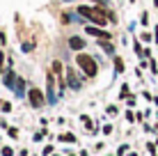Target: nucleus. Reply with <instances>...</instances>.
<instances>
[{
  "label": "nucleus",
  "mask_w": 158,
  "mask_h": 156,
  "mask_svg": "<svg viewBox=\"0 0 158 156\" xmlns=\"http://www.w3.org/2000/svg\"><path fill=\"white\" fill-rule=\"evenodd\" d=\"M69 46H71L73 51H83L85 48V39L83 37H71V39H69Z\"/></svg>",
  "instance_id": "nucleus-4"
},
{
  "label": "nucleus",
  "mask_w": 158,
  "mask_h": 156,
  "mask_svg": "<svg viewBox=\"0 0 158 156\" xmlns=\"http://www.w3.org/2000/svg\"><path fill=\"white\" fill-rule=\"evenodd\" d=\"M94 2H101V5H103V2H106V0H94Z\"/></svg>",
  "instance_id": "nucleus-15"
},
{
  "label": "nucleus",
  "mask_w": 158,
  "mask_h": 156,
  "mask_svg": "<svg viewBox=\"0 0 158 156\" xmlns=\"http://www.w3.org/2000/svg\"><path fill=\"white\" fill-rule=\"evenodd\" d=\"M92 9H94V7H78V14L85 16V19H89V16H92Z\"/></svg>",
  "instance_id": "nucleus-6"
},
{
  "label": "nucleus",
  "mask_w": 158,
  "mask_h": 156,
  "mask_svg": "<svg viewBox=\"0 0 158 156\" xmlns=\"http://www.w3.org/2000/svg\"><path fill=\"white\" fill-rule=\"evenodd\" d=\"M0 108H2L5 112H7V110H12V106H9V103H7V101H2V103H0Z\"/></svg>",
  "instance_id": "nucleus-13"
},
{
  "label": "nucleus",
  "mask_w": 158,
  "mask_h": 156,
  "mask_svg": "<svg viewBox=\"0 0 158 156\" xmlns=\"http://www.w3.org/2000/svg\"><path fill=\"white\" fill-rule=\"evenodd\" d=\"M85 32H89L92 37H99V39H110V32H106V30H101V28H96V25H87Z\"/></svg>",
  "instance_id": "nucleus-3"
},
{
  "label": "nucleus",
  "mask_w": 158,
  "mask_h": 156,
  "mask_svg": "<svg viewBox=\"0 0 158 156\" xmlns=\"http://www.w3.org/2000/svg\"><path fill=\"white\" fill-rule=\"evenodd\" d=\"M5 85H7V87H12V85H14V74H12V71L5 76Z\"/></svg>",
  "instance_id": "nucleus-9"
},
{
  "label": "nucleus",
  "mask_w": 158,
  "mask_h": 156,
  "mask_svg": "<svg viewBox=\"0 0 158 156\" xmlns=\"http://www.w3.org/2000/svg\"><path fill=\"white\" fill-rule=\"evenodd\" d=\"M53 71H55L57 76H62V62H57V60L53 62Z\"/></svg>",
  "instance_id": "nucleus-8"
},
{
  "label": "nucleus",
  "mask_w": 158,
  "mask_h": 156,
  "mask_svg": "<svg viewBox=\"0 0 158 156\" xmlns=\"http://www.w3.org/2000/svg\"><path fill=\"white\" fill-rule=\"evenodd\" d=\"M2 60H5V53H0V71H5L2 69Z\"/></svg>",
  "instance_id": "nucleus-14"
},
{
  "label": "nucleus",
  "mask_w": 158,
  "mask_h": 156,
  "mask_svg": "<svg viewBox=\"0 0 158 156\" xmlns=\"http://www.w3.org/2000/svg\"><path fill=\"white\" fill-rule=\"evenodd\" d=\"M115 67H117V71H119V74L124 71V60H122V57H117V60H115Z\"/></svg>",
  "instance_id": "nucleus-10"
},
{
  "label": "nucleus",
  "mask_w": 158,
  "mask_h": 156,
  "mask_svg": "<svg viewBox=\"0 0 158 156\" xmlns=\"http://www.w3.org/2000/svg\"><path fill=\"white\" fill-rule=\"evenodd\" d=\"M28 99H30V103H32V108H41L44 106V94H41V90H37V87H32L30 92H28Z\"/></svg>",
  "instance_id": "nucleus-2"
},
{
  "label": "nucleus",
  "mask_w": 158,
  "mask_h": 156,
  "mask_svg": "<svg viewBox=\"0 0 158 156\" xmlns=\"http://www.w3.org/2000/svg\"><path fill=\"white\" fill-rule=\"evenodd\" d=\"M69 2H71V0H69Z\"/></svg>",
  "instance_id": "nucleus-17"
},
{
  "label": "nucleus",
  "mask_w": 158,
  "mask_h": 156,
  "mask_svg": "<svg viewBox=\"0 0 158 156\" xmlns=\"http://www.w3.org/2000/svg\"><path fill=\"white\" fill-rule=\"evenodd\" d=\"M156 41H158V28H156Z\"/></svg>",
  "instance_id": "nucleus-16"
},
{
  "label": "nucleus",
  "mask_w": 158,
  "mask_h": 156,
  "mask_svg": "<svg viewBox=\"0 0 158 156\" xmlns=\"http://www.w3.org/2000/svg\"><path fill=\"white\" fill-rule=\"evenodd\" d=\"M60 140H62V142H73L76 138H73V133H62V136H60Z\"/></svg>",
  "instance_id": "nucleus-7"
},
{
  "label": "nucleus",
  "mask_w": 158,
  "mask_h": 156,
  "mask_svg": "<svg viewBox=\"0 0 158 156\" xmlns=\"http://www.w3.org/2000/svg\"><path fill=\"white\" fill-rule=\"evenodd\" d=\"M76 62H78V67L85 71V76H89V78H94V76H96V71H99V67H96L94 57H92V55H87V53H78Z\"/></svg>",
  "instance_id": "nucleus-1"
},
{
  "label": "nucleus",
  "mask_w": 158,
  "mask_h": 156,
  "mask_svg": "<svg viewBox=\"0 0 158 156\" xmlns=\"http://www.w3.org/2000/svg\"><path fill=\"white\" fill-rule=\"evenodd\" d=\"M2 156H14V152H12V147H2Z\"/></svg>",
  "instance_id": "nucleus-11"
},
{
  "label": "nucleus",
  "mask_w": 158,
  "mask_h": 156,
  "mask_svg": "<svg viewBox=\"0 0 158 156\" xmlns=\"http://www.w3.org/2000/svg\"><path fill=\"white\" fill-rule=\"evenodd\" d=\"M67 76H69V85H71L73 90H80V80H78V74H76L73 69H69V71H67Z\"/></svg>",
  "instance_id": "nucleus-5"
},
{
  "label": "nucleus",
  "mask_w": 158,
  "mask_h": 156,
  "mask_svg": "<svg viewBox=\"0 0 158 156\" xmlns=\"http://www.w3.org/2000/svg\"><path fill=\"white\" fill-rule=\"evenodd\" d=\"M101 48H103V51H106V53H112V51H115V48H112L110 44H101Z\"/></svg>",
  "instance_id": "nucleus-12"
}]
</instances>
